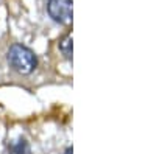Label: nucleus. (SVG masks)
I'll list each match as a JSON object with an SVG mask.
<instances>
[{
    "label": "nucleus",
    "instance_id": "f257e3e1",
    "mask_svg": "<svg viewBox=\"0 0 156 154\" xmlns=\"http://www.w3.org/2000/svg\"><path fill=\"white\" fill-rule=\"evenodd\" d=\"M8 62L12 70H16L17 73L28 75L37 67V58L33 51L20 44L11 45L8 50Z\"/></svg>",
    "mask_w": 156,
    "mask_h": 154
},
{
    "label": "nucleus",
    "instance_id": "f03ea898",
    "mask_svg": "<svg viewBox=\"0 0 156 154\" xmlns=\"http://www.w3.org/2000/svg\"><path fill=\"white\" fill-rule=\"evenodd\" d=\"M48 16L58 23L67 25L72 22V0H48Z\"/></svg>",
    "mask_w": 156,
    "mask_h": 154
},
{
    "label": "nucleus",
    "instance_id": "39448f33",
    "mask_svg": "<svg viewBox=\"0 0 156 154\" xmlns=\"http://www.w3.org/2000/svg\"><path fill=\"white\" fill-rule=\"evenodd\" d=\"M66 154H72V146H69V148L66 149Z\"/></svg>",
    "mask_w": 156,
    "mask_h": 154
},
{
    "label": "nucleus",
    "instance_id": "20e7f679",
    "mask_svg": "<svg viewBox=\"0 0 156 154\" xmlns=\"http://www.w3.org/2000/svg\"><path fill=\"white\" fill-rule=\"evenodd\" d=\"M9 151H11V154H30L28 143L25 142V140H19V142L12 143L9 146Z\"/></svg>",
    "mask_w": 156,
    "mask_h": 154
},
{
    "label": "nucleus",
    "instance_id": "7ed1b4c3",
    "mask_svg": "<svg viewBox=\"0 0 156 154\" xmlns=\"http://www.w3.org/2000/svg\"><path fill=\"white\" fill-rule=\"evenodd\" d=\"M59 50H61V53L64 55V58L72 61V36L70 34H66L59 41Z\"/></svg>",
    "mask_w": 156,
    "mask_h": 154
}]
</instances>
